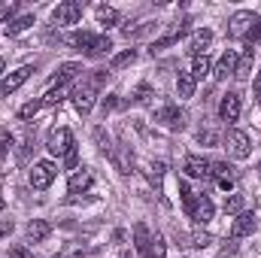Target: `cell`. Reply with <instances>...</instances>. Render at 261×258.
<instances>
[{"mask_svg":"<svg viewBox=\"0 0 261 258\" xmlns=\"http://www.w3.org/2000/svg\"><path fill=\"white\" fill-rule=\"evenodd\" d=\"M103 79H107V70H97L94 76L82 79V82L73 88V107H76L82 116H88V113H91L94 97H97V88H100V82H103Z\"/></svg>","mask_w":261,"mask_h":258,"instance_id":"1","label":"cell"},{"mask_svg":"<svg viewBox=\"0 0 261 258\" xmlns=\"http://www.w3.org/2000/svg\"><path fill=\"white\" fill-rule=\"evenodd\" d=\"M225 149H228V155H231V158L243 161V158H249V155H252V140H249V134H246V131L234 128V131H228Z\"/></svg>","mask_w":261,"mask_h":258,"instance_id":"2","label":"cell"},{"mask_svg":"<svg viewBox=\"0 0 261 258\" xmlns=\"http://www.w3.org/2000/svg\"><path fill=\"white\" fill-rule=\"evenodd\" d=\"M155 122H158V125H164L167 131H182V128H186V122H189V116H186L179 107L167 104V107L155 110Z\"/></svg>","mask_w":261,"mask_h":258,"instance_id":"3","label":"cell"},{"mask_svg":"<svg viewBox=\"0 0 261 258\" xmlns=\"http://www.w3.org/2000/svg\"><path fill=\"white\" fill-rule=\"evenodd\" d=\"M55 176H58V167L52 161H37L31 167V186L34 189H49L55 183Z\"/></svg>","mask_w":261,"mask_h":258,"instance_id":"4","label":"cell"},{"mask_svg":"<svg viewBox=\"0 0 261 258\" xmlns=\"http://www.w3.org/2000/svg\"><path fill=\"white\" fill-rule=\"evenodd\" d=\"M82 18V3L79 0H64L52 9V21L55 24H76Z\"/></svg>","mask_w":261,"mask_h":258,"instance_id":"5","label":"cell"},{"mask_svg":"<svg viewBox=\"0 0 261 258\" xmlns=\"http://www.w3.org/2000/svg\"><path fill=\"white\" fill-rule=\"evenodd\" d=\"M255 21H258V15H255L252 9H240V12L231 15V21H228V34H231V37H246V34L252 31Z\"/></svg>","mask_w":261,"mask_h":258,"instance_id":"6","label":"cell"},{"mask_svg":"<svg viewBox=\"0 0 261 258\" xmlns=\"http://www.w3.org/2000/svg\"><path fill=\"white\" fill-rule=\"evenodd\" d=\"M34 73V67L31 64H24V67H18V70H12L9 76H3V82H0V97H9L12 91H18L24 82H28V76Z\"/></svg>","mask_w":261,"mask_h":258,"instance_id":"7","label":"cell"},{"mask_svg":"<svg viewBox=\"0 0 261 258\" xmlns=\"http://www.w3.org/2000/svg\"><path fill=\"white\" fill-rule=\"evenodd\" d=\"M46 149L52 155H67L73 149V134H70V128H52L49 140H46Z\"/></svg>","mask_w":261,"mask_h":258,"instance_id":"8","label":"cell"},{"mask_svg":"<svg viewBox=\"0 0 261 258\" xmlns=\"http://www.w3.org/2000/svg\"><path fill=\"white\" fill-rule=\"evenodd\" d=\"M186 210H189V219H195L197 225H206V222L213 219V200H210L206 194H195V200H192Z\"/></svg>","mask_w":261,"mask_h":258,"instance_id":"9","label":"cell"},{"mask_svg":"<svg viewBox=\"0 0 261 258\" xmlns=\"http://www.w3.org/2000/svg\"><path fill=\"white\" fill-rule=\"evenodd\" d=\"M240 110H243V104H240V94H237V91H228V94L222 97V104H219V116H222V122H228V125H234V122L240 119Z\"/></svg>","mask_w":261,"mask_h":258,"instance_id":"10","label":"cell"},{"mask_svg":"<svg viewBox=\"0 0 261 258\" xmlns=\"http://www.w3.org/2000/svg\"><path fill=\"white\" fill-rule=\"evenodd\" d=\"M210 176H216V183H219V189H222V192L234 189V183H237V170H234V167H231L228 161L210 164Z\"/></svg>","mask_w":261,"mask_h":258,"instance_id":"11","label":"cell"},{"mask_svg":"<svg viewBox=\"0 0 261 258\" xmlns=\"http://www.w3.org/2000/svg\"><path fill=\"white\" fill-rule=\"evenodd\" d=\"M255 228H258L255 216H252V213H240V216L234 219V225H231V237H234V240H240V237H249Z\"/></svg>","mask_w":261,"mask_h":258,"instance_id":"12","label":"cell"},{"mask_svg":"<svg viewBox=\"0 0 261 258\" xmlns=\"http://www.w3.org/2000/svg\"><path fill=\"white\" fill-rule=\"evenodd\" d=\"M79 73H82V64H79V61H67V64H61L58 67V73L52 76V88H64L67 82L76 79Z\"/></svg>","mask_w":261,"mask_h":258,"instance_id":"13","label":"cell"},{"mask_svg":"<svg viewBox=\"0 0 261 258\" xmlns=\"http://www.w3.org/2000/svg\"><path fill=\"white\" fill-rule=\"evenodd\" d=\"M91 183H94L91 170L76 167V170H73V176H70V183H67V189H70V194H79V192H88V189H91Z\"/></svg>","mask_w":261,"mask_h":258,"instance_id":"14","label":"cell"},{"mask_svg":"<svg viewBox=\"0 0 261 258\" xmlns=\"http://www.w3.org/2000/svg\"><path fill=\"white\" fill-rule=\"evenodd\" d=\"M237 61H240L237 52L228 49V52L219 58V64H216V73H213V76H216V79H228V76H234V73H237Z\"/></svg>","mask_w":261,"mask_h":258,"instance_id":"15","label":"cell"},{"mask_svg":"<svg viewBox=\"0 0 261 258\" xmlns=\"http://www.w3.org/2000/svg\"><path fill=\"white\" fill-rule=\"evenodd\" d=\"M186 173H189L192 179H206V176H210V161L200 158V155H189V158H186Z\"/></svg>","mask_w":261,"mask_h":258,"instance_id":"16","label":"cell"},{"mask_svg":"<svg viewBox=\"0 0 261 258\" xmlns=\"http://www.w3.org/2000/svg\"><path fill=\"white\" fill-rule=\"evenodd\" d=\"M134 246H137V252H140L143 258L149 255V246H152V231H149L143 222H137V225H134Z\"/></svg>","mask_w":261,"mask_h":258,"instance_id":"17","label":"cell"},{"mask_svg":"<svg viewBox=\"0 0 261 258\" xmlns=\"http://www.w3.org/2000/svg\"><path fill=\"white\" fill-rule=\"evenodd\" d=\"M49 234H52V225H49L46 219H34V222L28 225V237H31L34 243H43Z\"/></svg>","mask_w":261,"mask_h":258,"instance_id":"18","label":"cell"},{"mask_svg":"<svg viewBox=\"0 0 261 258\" xmlns=\"http://www.w3.org/2000/svg\"><path fill=\"white\" fill-rule=\"evenodd\" d=\"M195 88H197V79L192 76V73H179V76H176V91H179L182 100L195 97Z\"/></svg>","mask_w":261,"mask_h":258,"instance_id":"19","label":"cell"},{"mask_svg":"<svg viewBox=\"0 0 261 258\" xmlns=\"http://www.w3.org/2000/svg\"><path fill=\"white\" fill-rule=\"evenodd\" d=\"M31 24H37L34 15H18V18H12V21L3 28V34H6V37H18V34H24Z\"/></svg>","mask_w":261,"mask_h":258,"instance_id":"20","label":"cell"},{"mask_svg":"<svg viewBox=\"0 0 261 258\" xmlns=\"http://www.w3.org/2000/svg\"><path fill=\"white\" fill-rule=\"evenodd\" d=\"M210 43H213V31H197L195 37H192V55H206V49H210Z\"/></svg>","mask_w":261,"mask_h":258,"instance_id":"21","label":"cell"},{"mask_svg":"<svg viewBox=\"0 0 261 258\" xmlns=\"http://www.w3.org/2000/svg\"><path fill=\"white\" fill-rule=\"evenodd\" d=\"M113 52V40L110 37H94V43L88 46V58H103V55H110Z\"/></svg>","mask_w":261,"mask_h":258,"instance_id":"22","label":"cell"},{"mask_svg":"<svg viewBox=\"0 0 261 258\" xmlns=\"http://www.w3.org/2000/svg\"><path fill=\"white\" fill-rule=\"evenodd\" d=\"M252 61H255V52H252V46H249V49L243 52V58L237 61V73H234V76H237L240 82H243V79H249V70H252Z\"/></svg>","mask_w":261,"mask_h":258,"instance_id":"23","label":"cell"},{"mask_svg":"<svg viewBox=\"0 0 261 258\" xmlns=\"http://www.w3.org/2000/svg\"><path fill=\"white\" fill-rule=\"evenodd\" d=\"M67 43H73L76 49L88 52V46L94 43V34H88V31H76V34H70V40H67Z\"/></svg>","mask_w":261,"mask_h":258,"instance_id":"24","label":"cell"},{"mask_svg":"<svg viewBox=\"0 0 261 258\" xmlns=\"http://www.w3.org/2000/svg\"><path fill=\"white\" fill-rule=\"evenodd\" d=\"M94 15H97V21H100V24H107V28L119 21V12H116L113 6H97V9H94Z\"/></svg>","mask_w":261,"mask_h":258,"instance_id":"25","label":"cell"},{"mask_svg":"<svg viewBox=\"0 0 261 258\" xmlns=\"http://www.w3.org/2000/svg\"><path fill=\"white\" fill-rule=\"evenodd\" d=\"M146 258H167V243L161 234H152V246H149V255Z\"/></svg>","mask_w":261,"mask_h":258,"instance_id":"26","label":"cell"},{"mask_svg":"<svg viewBox=\"0 0 261 258\" xmlns=\"http://www.w3.org/2000/svg\"><path fill=\"white\" fill-rule=\"evenodd\" d=\"M210 73V58L206 55H195V61H192V76L195 79H203Z\"/></svg>","mask_w":261,"mask_h":258,"instance_id":"27","label":"cell"},{"mask_svg":"<svg viewBox=\"0 0 261 258\" xmlns=\"http://www.w3.org/2000/svg\"><path fill=\"white\" fill-rule=\"evenodd\" d=\"M134 58H137V52H134V49H125L122 55H116V58L110 61V70H122V67L134 64Z\"/></svg>","mask_w":261,"mask_h":258,"instance_id":"28","label":"cell"},{"mask_svg":"<svg viewBox=\"0 0 261 258\" xmlns=\"http://www.w3.org/2000/svg\"><path fill=\"white\" fill-rule=\"evenodd\" d=\"M40 110H43V100H31V104H24V107L18 110V119H21V122H28V119H34Z\"/></svg>","mask_w":261,"mask_h":258,"instance_id":"29","label":"cell"},{"mask_svg":"<svg viewBox=\"0 0 261 258\" xmlns=\"http://www.w3.org/2000/svg\"><path fill=\"white\" fill-rule=\"evenodd\" d=\"M225 213L240 216V213H243V194H231V197H225Z\"/></svg>","mask_w":261,"mask_h":258,"instance_id":"30","label":"cell"},{"mask_svg":"<svg viewBox=\"0 0 261 258\" xmlns=\"http://www.w3.org/2000/svg\"><path fill=\"white\" fill-rule=\"evenodd\" d=\"M40 100H43V107H55V104L64 100V88H49L46 97H40Z\"/></svg>","mask_w":261,"mask_h":258,"instance_id":"31","label":"cell"},{"mask_svg":"<svg viewBox=\"0 0 261 258\" xmlns=\"http://www.w3.org/2000/svg\"><path fill=\"white\" fill-rule=\"evenodd\" d=\"M9 146H12V134L9 131H0V164H3V158L9 152Z\"/></svg>","mask_w":261,"mask_h":258,"instance_id":"32","label":"cell"},{"mask_svg":"<svg viewBox=\"0 0 261 258\" xmlns=\"http://www.w3.org/2000/svg\"><path fill=\"white\" fill-rule=\"evenodd\" d=\"M31 149H34V134H28V137H24V146L18 149V161H21V164L28 161V155H31Z\"/></svg>","mask_w":261,"mask_h":258,"instance_id":"33","label":"cell"},{"mask_svg":"<svg viewBox=\"0 0 261 258\" xmlns=\"http://www.w3.org/2000/svg\"><path fill=\"white\" fill-rule=\"evenodd\" d=\"M210 243H213V237H210V234H203V231L192 234V246H197V249H203V246H210Z\"/></svg>","mask_w":261,"mask_h":258,"instance_id":"34","label":"cell"},{"mask_svg":"<svg viewBox=\"0 0 261 258\" xmlns=\"http://www.w3.org/2000/svg\"><path fill=\"white\" fill-rule=\"evenodd\" d=\"M134 100H137V104H149V100H152V88H149V85H140L137 94H134Z\"/></svg>","mask_w":261,"mask_h":258,"instance_id":"35","label":"cell"},{"mask_svg":"<svg viewBox=\"0 0 261 258\" xmlns=\"http://www.w3.org/2000/svg\"><path fill=\"white\" fill-rule=\"evenodd\" d=\"M258 40H261V18L252 24V31L246 34V43H249V46H252V43H258Z\"/></svg>","mask_w":261,"mask_h":258,"instance_id":"36","label":"cell"},{"mask_svg":"<svg viewBox=\"0 0 261 258\" xmlns=\"http://www.w3.org/2000/svg\"><path fill=\"white\" fill-rule=\"evenodd\" d=\"M76 164H79V149L73 146V149L64 155V167H76Z\"/></svg>","mask_w":261,"mask_h":258,"instance_id":"37","label":"cell"},{"mask_svg":"<svg viewBox=\"0 0 261 258\" xmlns=\"http://www.w3.org/2000/svg\"><path fill=\"white\" fill-rule=\"evenodd\" d=\"M197 140H200V143H206V146H216V143H219V137H216L213 131H200V134H197Z\"/></svg>","mask_w":261,"mask_h":258,"instance_id":"38","label":"cell"},{"mask_svg":"<svg viewBox=\"0 0 261 258\" xmlns=\"http://www.w3.org/2000/svg\"><path fill=\"white\" fill-rule=\"evenodd\" d=\"M15 12V3H0V21H6L9 24V15Z\"/></svg>","mask_w":261,"mask_h":258,"instance_id":"39","label":"cell"},{"mask_svg":"<svg viewBox=\"0 0 261 258\" xmlns=\"http://www.w3.org/2000/svg\"><path fill=\"white\" fill-rule=\"evenodd\" d=\"M9 258H34V255L28 252V246H12L9 249Z\"/></svg>","mask_w":261,"mask_h":258,"instance_id":"40","label":"cell"},{"mask_svg":"<svg viewBox=\"0 0 261 258\" xmlns=\"http://www.w3.org/2000/svg\"><path fill=\"white\" fill-rule=\"evenodd\" d=\"M116 104H119L116 94H110V100H103V110H116Z\"/></svg>","mask_w":261,"mask_h":258,"instance_id":"41","label":"cell"},{"mask_svg":"<svg viewBox=\"0 0 261 258\" xmlns=\"http://www.w3.org/2000/svg\"><path fill=\"white\" fill-rule=\"evenodd\" d=\"M9 231H12V222H3V225H0V237H3V234H9Z\"/></svg>","mask_w":261,"mask_h":258,"instance_id":"42","label":"cell"},{"mask_svg":"<svg viewBox=\"0 0 261 258\" xmlns=\"http://www.w3.org/2000/svg\"><path fill=\"white\" fill-rule=\"evenodd\" d=\"M0 73H3V58H0Z\"/></svg>","mask_w":261,"mask_h":258,"instance_id":"43","label":"cell"},{"mask_svg":"<svg viewBox=\"0 0 261 258\" xmlns=\"http://www.w3.org/2000/svg\"><path fill=\"white\" fill-rule=\"evenodd\" d=\"M0 210H3V197H0Z\"/></svg>","mask_w":261,"mask_h":258,"instance_id":"44","label":"cell"},{"mask_svg":"<svg viewBox=\"0 0 261 258\" xmlns=\"http://www.w3.org/2000/svg\"><path fill=\"white\" fill-rule=\"evenodd\" d=\"M258 173H261V164H258Z\"/></svg>","mask_w":261,"mask_h":258,"instance_id":"45","label":"cell"},{"mask_svg":"<svg viewBox=\"0 0 261 258\" xmlns=\"http://www.w3.org/2000/svg\"><path fill=\"white\" fill-rule=\"evenodd\" d=\"M122 258H128V255H122Z\"/></svg>","mask_w":261,"mask_h":258,"instance_id":"46","label":"cell"},{"mask_svg":"<svg viewBox=\"0 0 261 258\" xmlns=\"http://www.w3.org/2000/svg\"><path fill=\"white\" fill-rule=\"evenodd\" d=\"M258 100H261V94H258Z\"/></svg>","mask_w":261,"mask_h":258,"instance_id":"47","label":"cell"},{"mask_svg":"<svg viewBox=\"0 0 261 258\" xmlns=\"http://www.w3.org/2000/svg\"><path fill=\"white\" fill-rule=\"evenodd\" d=\"M64 258H70V255H64Z\"/></svg>","mask_w":261,"mask_h":258,"instance_id":"48","label":"cell"}]
</instances>
